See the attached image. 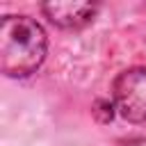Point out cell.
<instances>
[{
  "instance_id": "1",
  "label": "cell",
  "mask_w": 146,
  "mask_h": 146,
  "mask_svg": "<svg viewBox=\"0 0 146 146\" xmlns=\"http://www.w3.org/2000/svg\"><path fill=\"white\" fill-rule=\"evenodd\" d=\"M48 39L30 16H5L0 23V71L7 78H27L46 59Z\"/></svg>"
},
{
  "instance_id": "2",
  "label": "cell",
  "mask_w": 146,
  "mask_h": 146,
  "mask_svg": "<svg viewBox=\"0 0 146 146\" xmlns=\"http://www.w3.org/2000/svg\"><path fill=\"white\" fill-rule=\"evenodd\" d=\"M116 112L130 123L146 121V66H135L116 75L112 84Z\"/></svg>"
},
{
  "instance_id": "3",
  "label": "cell",
  "mask_w": 146,
  "mask_h": 146,
  "mask_svg": "<svg viewBox=\"0 0 146 146\" xmlns=\"http://www.w3.org/2000/svg\"><path fill=\"white\" fill-rule=\"evenodd\" d=\"M46 18L62 30H80L89 25L98 11V5L91 2H46L41 5Z\"/></svg>"
},
{
  "instance_id": "4",
  "label": "cell",
  "mask_w": 146,
  "mask_h": 146,
  "mask_svg": "<svg viewBox=\"0 0 146 146\" xmlns=\"http://www.w3.org/2000/svg\"><path fill=\"white\" fill-rule=\"evenodd\" d=\"M112 110H116L112 103H107V100H98V103H96L94 114H100V112H103V121H110V119L114 116V112H112Z\"/></svg>"
}]
</instances>
